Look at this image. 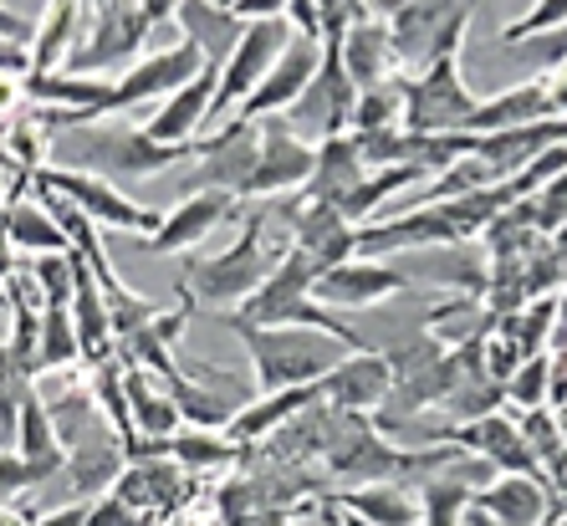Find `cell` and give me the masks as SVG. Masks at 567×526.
Instances as JSON below:
<instances>
[{"mask_svg": "<svg viewBox=\"0 0 567 526\" xmlns=\"http://www.w3.org/2000/svg\"><path fill=\"white\" fill-rule=\"evenodd\" d=\"M31 72V47L0 37V78H27Z\"/></svg>", "mask_w": 567, "mask_h": 526, "instance_id": "51", "label": "cell"}, {"mask_svg": "<svg viewBox=\"0 0 567 526\" xmlns=\"http://www.w3.org/2000/svg\"><path fill=\"white\" fill-rule=\"evenodd\" d=\"M174 21L185 27V41L205 62H225L230 47L240 41V31H246V21H240L230 6H215V0H179Z\"/></svg>", "mask_w": 567, "mask_h": 526, "instance_id": "29", "label": "cell"}, {"mask_svg": "<svg viewBox=\"0 0 567 526\" xmlns=\"http://www.w3.org/2000/svg\"><path fill=\"white\" fill-rule=\"evenodd\" d=\"M261 123V158H256V174L246 179L240 199H277V195H297V189L312 179L317 164V144L297 138L287 128V118H256Z\"/></svg>", "mask_w": 567, "mask_h": 526, "instance_id": "12", "label": "cell"}, {"mask_svg": "<svg viewBox=\"0 0 567 526\" xmlns=\"http://www.w3.org/2000/svg\"><path fill=\"white\" fill-rule=\"evenodd\" d=\"M37 394V379H31L21 363L11 358V348L0 342V445H16V424H21V404Z\"/></svg>", "mask_w": 567, "mask_h": 526, "instance_id": "41", "label": "cell"}, {"mask_svg": "<svg viewBox=\"0 0 567 526\" xmlns=\"http://www.w3.org/2000/svg\"><path fill=\"white\" fill-rule=\"evenodd\" d=\"M113 496H123V506H133L138 516L169 512L179 501H189V471L174 455H148V461H128L118 475Z\"/></svg>", "mask_w": 567, "mask_h": 526, "instance_id": "21", "label": "cell"}, {"mask_svg": "<svg viewBox=\"0 0 567 526\" xmlns=\"http://www.w3.org/2000/svg\"><path fill=\"white\" fill-rule=\"evenodd\" d=\"M123 389H128L133 434H144V440H169V434H179L185 420H179V409H174L164 379H154L148 369H128V363H123Z\"/></svg>", "mask_w": 567, "mask_h": 526, "instance_id": "30", "label": "cell"}, {"mask_svg": "<svg viewBox=\"0 0 567 526\" xmlns=\"http://www.w3.org/2000/svg\"><path fill=\"white\" fill-rule=\"evenodd\" d=\"M0 230H6L11 250H27V256H47V250H72V240L62 236V225L52 220V210L41 205L37 189H31L27 199H11V205H0Z\"/></svg>", "mask_w": 567, "mask_h": 526, "instance_id": "32", "label": "cell"}, {"mask_svg": "<svg viewBox=\"0 0 567 526\" xmlns=\"http://www.w3.org/2000/svg\"><path fill=\"white\" fill-rule=\"evenodd\" d=\"M553 27H567V0H537L527 16H516L512 27L502 31V47L527 41V37H537V31H553Z\"/></svg>", "mask_w": 567, "mask_h": 526, "instance_id": "46", "label": "cell"}, {"mask_svg": "<svg viewBox=\"0 0 567 526\" xmlns=\"http://www.w3.org/2000/svg\"><path fill=\"white\" fill-rule=\"evenodd\" d=\"M16 455L37 471V481L47 486V481H56V471L66 465V445L56 440L52 430V414H47V399L31 394L27 404H21V424H16Z\"/></svg>", "mask_w": 567, "mask_h": 526, "instance_id": "31", "label": "cell"}, {"mask_svg": "<svg viewBox=\"0 0 567 526\" xmlns=\"http://www.w3.org/2000/svg\"><path fill=\"white\" fill-rule=\"evenodd\" d=\"M87 526H144V516L133 512V506H123V496H97L87 501Z\"/></svg>", "mask_w": 567, "mask_h": 526, "instance_id": "49", "label": "cell"}, {"mask_svg": "<svg viewBox=\"0 0 567 526\" xmlns=\"http://www.w3.org/2000/svg\"><path fill=\"white\" fill-rule=\"evenodd\" d=\"M103 297H107V317H113V338H118V342L133 338L138 328H148V322L164 312V302H154V297H133L123 281H118V287H107Z\"/></svg>", "mask_w": 567, "mask_h": 526, "instance_id": "43", "label": "cell"}, {"mask_svg": "<svg viewBox=\"0 0 567 526\" xmlns=\"http://www.w3.org/2000/svg\"><path fill=\"white\" fill-rule=\"evenodd\" d=\"M31 97H27V78H0V128L16 118V113H27Z\"/></svg>", "mask_w": 567, "mask_h": 526, "instance_id": "50", "label": "cell"}, {"mask_svg": "<svg viewBox=\"0 0 567 526\" xmlns=\"http://www.w3.org/2000/svg\"><path fill=\"white\" fill-rule=\"evenodd\" d=\"M465 6H475V0H465Z\"/></svg>", "mask_w": 567, "mask_h": 526, "instance_id": "60", "label": "cell"}, {"mask_svg": "<svg viewBox=\"0 0 567 526\" xmlns=\"http://www.w3.org/2000/svg\"><path fill=\"white\" fill-rule=\"evenodd\" d=\"M394 389V363L379 348H358V353H343L338 369L322 379V399L332 409H348V414H369V409H383Z\"/></svg>", "mask_w": 567, "mask_h": 526, "instance_id": "18", "label": "cell"}, {"mask_svg": "<svg viewBox=\"0 0 567 526\" xmlns=\"http://www.w3.org/2000/svg\"><path fill=\"white\" fill-rule=\"evenodd\" d=\"M404 277H420V281H435V287H461L465 297H486V277L491 266L486 256L461 240V246H424L410 266H404Z\"/></svg>", "mask_w": 567, "mask_h": 526, "instance_id": "25", "label": "cell"}, {"mask_svg": "<svg viewBox=\"0 0 567 526\" xmlns=\"http://www.w3.org/2000/svg\"><path fill=\"white\" fill-rule=\"evenodd\" d=\"M553 118V97H547V82H516L502 87L496 97H481L475 113L465 118V133H502V128H522V123Z\"/></svg>", "mask_w": 567, "mask_h": 526, "instance_id": "28", "label": "cell"}, {"mask_svg": "<svg viewBox=\"0 0 567 526\" xmlns=\"http://www.w3.org/2000/svg\"><path fill=\"white\" fill-rule=\"evenodd\" d=\"M225 328L236 332L251 353V379L261 394L271 389H291V383H322L338 358L348 353L338 338L317 328H261V322H240V317L225 312Z\"/></svg>", "mask_w": 567, "mask_h": 526, "instance_id": "3", "label": "cell"}, {"mask_svg": "<svg viewBox=\"0 0 567 526\" xmlns=\"http://www.w3.org/2000/svg\"><path fill=\"white\" fill-rule=\"evenodd\" d=\"M31 281H37L41 302L47 307H66L72 302V250H47V256H31Z\"/></svg>", "mask_w": 567, "mask_h": 526, "instance_id": "44", "label": "cell"}, {"mask_svg": "<svg viewBox=\"0 0 567 526\" xmlns=\"http://www.w3.org/2000/svg\"><path fill=\"white\" fill-rule=\"evenodd\" d=\"M506 52H512L516 62H532V66H563V62H567V27L537 31V37H532V47H522V41H512Z\"/></svg>", "mask_w": 567, "mask_h": 526, "instance_id": "47", "label": "cell"}, {"mask_svg": "<svg viewBox=\"0 0 567 526\" xmlns=\"http://www.w3.org/2000/svg\"><path fill=\"white\" fill-rule=\"evenodd\" d=\"M199 144H158L148 128H128V123H72V128L52 133V158L56 169H82L97 179H148V174L169 169V164H189Z\"/></svg>", "mask_w": 567, "mask_h": 526, "instance_id": "1", "label": "cell"}, {"mask_svg": "<svg viewBox=\"0 0 567 526\" xmlns=\"http://www.w3.org/2000/svg\"><path fill=\"white\" fill-rule=\"evenodd\" d=\"M16 250H11V240H6V230H0V287H6V277L16 271V261H11Z\"/></svg>", "mask_w": 567, "mask_h": 526, "instance_id": "55", "label": "cell"}, {"mask_svg": "<svg viewBox=\"0 0 567 526\" xmlns=\"http://www.w3.org/2000/svg\"><path fill=\"white\" fill-rule=\"evenodd\" d=\"M189 379H199L210 394H220V399H230L236 409H246L251 404V389H256V379H246V373H236V369H225V363H189Z\"/></svg>", "mask_w": 567, "mask_h": 526, "instance_id": "45", "label": "cell"}, {"mask_svg": "<svg viewBox=\"0 0 567 526\" xmlns=\"http://www.w3.org/2000/svg\"><path fill=\"white\" fill-rule=\"evenodd\" d=\"M332 506L363 516L373 526H420V506L410 501L404 481H369V486H348L332 496Z\"/></svg>", "mask_w": 567, "mask_h": 526, "instance_id": "33", "label": "cell"}, {"mask_svg": "<svg viewBox=\"0 0 567 526\" xmlns=\"http://www.w3.org/2000/svg\"><path fill=\"white\" fill-rule=\"evenodd\" d=\"M266 230H271V220H266V210H256L251 220H246V230H240L220 256L185 266V277L179 281L195 291L199 307H225V312H230V307H240L266 277H271V266L281 261V250L287 246H271Z\"/></svg>", "mask_w": 567, "mask_h": 526, "instance_id": "4", "label": "cell"}, {"mask_svg": "<svg viewBox=\"0 0 567 526\" xmlns=\"http://www.w3.org/2000/svg\"><path fill=\"white\" fill-rule=\"evenodd\" d=\"M471 501L475 486H465L455 475H430V481H420V526H461Z\"/></svg>", "mask_w": 567, "mask_h": 526, "instance_id": "40", "label": "cell"}, {"mask_svg": "<svg viewBox=\"0 0 567 526\" xmlns=\"http://www.w3.org/2000/svg\"><path fill=\"white\" fill-rule=\"evenodd\" d=\"M287 236H291V250H302L317 271H328V266L358 256V225L348 220L338 205L302 199V189H297V210H291Z\"/></svg>", "mask_w": 567, "mask_h": 526, "instance_id": "17", "label": "cell"}, {"mask_svg": "<svg viewBox=\"0 0 567 526\" xmlns=\"http://www.w3.org/2000/svg\"><path fill=\"white\" fill-rule=\"evenodd\" d=\"M215 6H230V11H236V0H215Z\"/></svg>", "mask_w": 567, "mask_h": 526, "instance_id": "59", "label": "cell"}, {"mask_svg": "<svg viewBox=\"0 0 567 526\" xmlns=\"http://www.w3.org/2000/svg\"><path fill=\"white\" fill-rule=\"evenodd\" d=\"M144 6V16H148V27H164V21H174V11H179V0H138Z\"/></svg>", "mask_w": 567, "mask_h": 526, "instance_id": "54", "label": "cell"}, {"mask_svg": "<svg viewBox=\"0 0 567 526\" xmlns=\"http://www.w3.org/2000/svg\"><path fill=\"white\" fill-rule=\"evenodd\" d=\"M312 287H317V266L307 261L302 250L287 246L281 250V261L271 266V277H266L240 307H230V317H240V322H261V328H317V332H328V338L343 342L348 353L369 348V338H363L353 322H343L332 307L317 302Z\"/></svg>", "mask_w": 567, "mask_h": 526, "instance_id": "2", "label": "cell"}, {"mask_svg": "<svg viewBox=\"0 0 567 526\" xmlns=\"http://www.w3.org/2000/svg\"><path fill=\"white\" fill-rule=\"evenodd\" d=\"M363 154H358V138L353 133H338V138H322L317 144V164H312V179L302 185V199H322V205H343L358 185H363Z\"/></svg>", "mask_w": 567, "mask_h": 526, "instance_id": "24", "label": "cell"}, {"mask_svg": "<svg viewBox=\"0 0 567 526\" xmlns=\"http://www.w3.org/2000/svg\"><path fill=\"white\" fill-rule=\"evenodd\" d=\"M148 37H154V27H148V16L138 0H93V31H87L82 47H72L66 72H78V78H107V72H118L123 62H133Z\"/></svg>", "mask_w": 567, "mask_h": 526, "instance_id": "7", "label": "cell"}, {"mask_svg": "<svg viewBox=\"0 0 567 526\" xmlns=\"http://www.w3.org/2000/svg\"><path fill=\"white\" fill-rule=\"evenodd\" d=\"M373 128H404V78H383L358 93L353 128L348 133H373Z\"/></svg>", "mask_w": 567, "mask_h": 526, "instance_id": "38", "label": "cell"}, {"mask_svg": "<svg viewBox=\"0 0 567 526\" xmlns=\"http://www.w3.org/2000/svg\"><path fill=\"white\" fill-rule=\"evenodd\" d=\"M435 174L420 169V164H383V169H369L363 174V185L353 189V195L338 205V210L348 215L353 225H369V220H383V210H389V199H410L420 185H430Z\"/></svg>", "mask_w": 567, "mask_h": 526, "instance_id": "27", "label": "cell"}, {"mask_svg": "<svg viewBox=\"0 0 567 526\" xmlns=\"http://www.w3.org/2000/svg\"><path fill=\"white\" fill-rule=\"evenodd\" d=\"M542 526H567V512H553V516H547V522H542Z\"/></svg>", "mask_w": 567, "mask_h": 526, "instance_id": "58", "label": "cell"}, {"mask_svg": "<svg viewBox=\"0 0 567 526\" xmlns=\"http://www.w3.org/2000/svg\"><path fill=\"white\" fill-rule=\"evenodd\" d=\"M0 526H31V516L21 506H0Z\"/></svg>", "mask_w": 567, "mask_h": 526, "instance_id": "56", "label": "cell"}, {"mask_svg": "<svg viewBox=\"0 0 567 526\" xmlns=\"http://www.w3.org/2000/svg\"><path fill=\"white\" fill-rule=\"evenodd\" d=\"M47 414H52V430L66 450L78 445V440H87V434H97V430H113V424L103 420V409H97L93 383H66L56 399H47Z\"/></svg>", "mask_w": 567, "mask_h": 526, "instance_id": "36", "label": "cell"}, {"mask_svg": "<svg viewBox=\"0 0 567 526\" xmlns=\"http://www.w3.org/2000/svg\"><path fill=\"white\" fill-rule=\"evenodd\" d=\"M31 526H87V501H66L56 512H41Z\"/></svg>", "mask_w": 567, "mask_h": 526, "instance_id": "52", "label": "cell"}, {"mask_svg": "<svg viewBox=\"0 0 567 526\" xmlns=\"http://www.w3.org/2000/svg\"><path fill=\"white\" fill-rule=\"evenodd\" d=\"M471 506H481L496 526H542L553 516V486L547 475H496L486 491H475Z\"/></svg>", "mask_w": 567, "mask_h": 526, "instance_id": "22", "label": "cell"}, {"mask_svg": "<svg viewBox=\"0 0 567 526\" xmlns=\"http://www.w3.org/2000/svg\"><path fill=\"white\" fill-rule=\"evenodd\" d=\"M553 399V353H532L516 363V373L506 379V409H547Z\"/></svg>", "mask_w": 567, "mask_h": 526, "instance_id": "42", "label": "cell"}, {"mask_svg": "<svg viewBox=\"0 0 567 526\" xmlns=\"http://www.w3.org/2000/svg\"><path fill=\"white\" fill-rule=\"evenodd\" d=\"M317 399H322V383H291V389H271V394L251 399L246 409H236V420H230V440H240V445H256V440H266V434H277L287 420H297L302 409H312Z\"/></svg>", "mask_w": 567, "mask_h": 526, "instance_id": "26", "label": "cell"}, {"mask_svg": "<svg viewBox=\"0 0 567 526\" xmlns=\"http://www.w3.org/2000/svg\"><path fill=\"white\" fill-rule=\"evenodd\" d=\"M287 41H291L287 16H261V21H246L240 41L230 47V56L220 62V82H215L210 123H225L240 103H246V97L256 93V82L271 72V62H277L281 52H287ZM205 133H210V128H205Z\"/></svg>", "mask_w": 567, "mask_h": 526, "instance_id": "6", "label": "cell"}, {"mask_svg": "<svg viewBox=\"0 0 567 526\" xmlns=\"http://www.w3.org/2000/svg\"><path fill=\"white\" fill-rule=\"evenodd\" d=\"M256 158H261V123L225 118L220 133H205V138H199V154L189 158L195 169H189V179H185V195L189 189H225V195L240 199L246 179L256 174Z\"/></svg>", "mask_w": 567, "mask_h": 526, "instance_id": "11", "label": "cell"}, {"mask_svg": "<svg viewBox=\"0 0 567 526\" xmlns=\"http://www.w3.org/2000/svg\"><path fill=\"white\" fill-rule=\"evenodd\" d=\"M225 220H236V195H225V189H189L148 236H138V250H148V256H174V250L199 246V240L210 236V230H220Z\"/></svg>", "mask_w": 567, "mask_h": 526, "instance_id": "14", "label": "cell"}, {"mask_svg": "<svg viewBox=\"0 0 567 526\" xmlns=\"http://www.w3.org/2000/svg\"><path fill=\"white\" fill-rule=\"evenodd\" d=\"M410 287L404 266H383V261H369V256H348V261L317 271V287L312 297L332 312H353V307H379L389 297Z\"/></svg>", "mask_w": 567, "mask_h": 526, "instance_id": "13", "label": "cell"}, {"mask_svg": "<svg viewBox=\"0 0 567 526\" xmlns=\"http://www.w3.org/2000/svg\"><path fill=\"white\" fill-rule=\"evenodd\" d=\"M31 486H41L37 471H31L16 450H0V506H16L21 491H31Z\"/></svg>", "mask_w": 567, "mask_h": 526, "instance_id": "48", "label": "cell"}, {"mask_svg": "<svg viewBox=\"0 0 567 526\" xmlns=\"http://www.w3.org/2000/svg\"><path fill=\"white\" fill-rule=\"evenodd\" d=\"M332 47H338V62H343V72L353 78L358 93L373 87V82H383V78H394V66H399L389 27H383L379 16H358L353 27L332 41Z\"/></svg>", "mask_w": 567, "mask_h": 526, "instance_id": "23", "label": "cell"}, {"mask_svg": "<svg viewBox=\"0 0 567 526\" xmlns=\"http://www.w3.org/2000/svg\"><path fill=\"white\" fill-rule=\"evenodd\" d=\"M0 37H6V41H21V47H27V41L37 37V27H31L27 16H16L11 6H0Z\"/></svg>", "mask_w": 567, "mask_h": 526, "instance_id": "53", "label": "cell"}, {"mask_svg": "<svg viewBox=\"0 0 567 526\" xmlns=\"http://www.w3.org/2000/svg\"><path fill=\"white\" fill-rule=\"evenodd\" d=\"M481 97L461 78V52L435 56L420 82H404V133H465Z\"/></svg>", "mask_w": 567, "mask_h": 526, "instance_id": "8", "label": "cell"}, {"mask_svg": "<svg viewBox=\"0 0 567 526\" xmlns=\"http://www.w3.org/2000/svg\"><path fill=\"white\" fill-rule=\"evenodd\" d=\"M199 66H205V56H199L189 41L158 47V52H148L144 62H133L128 72L113 82V93H107V113H123V107H138V103H148V97L179 93L189 78H199Z\"/></svg>", "mask_w": 567, "mask_h": 526, "instance_id": "15", "label": "cell"}, {"mask_svg": "<svg viewBox=\"0 0 567 526\" xmlns=\"http://www.w3.org/2000/svg\"><path fill=\"white\" fill-rule=\"evenodd\" d=\"M353 103H358V87L353 78L343 72L338 62V47L328 41V52H322V66H317V78L302 87V97L281 113L287 128L307 144H322V138H338V133L353 128Z\"/></svg>", "mask_w": 567, "mask_h": 526, "instance_id": "9", "label": "cell"}, {"mask_svg": "<svg viewBox=\"0 0 567 526\" xmlns=\"http://www.w3.org/2000/svg\"><path fill=\"white\" fill-rule=\"evenodd\" d=\"M78 6L82 0H52V16L37 27L31 72H62V62L72 56V37H78Z\"/></svg>", "mask_w": 567, "mask_h": 526, "instance_id": "37", "label": "cell"}, {"mask_svg": "<svg viewBox=\"0 0 567 526\" xmlns=\"http://www.w3.org/2000/svg\"><path fill=\"white\" fill-rule=\"evenodd\" d=\"M215 82H220V62H205L199 78H189L179 93L158 97V113L144 123L148 138H158V144H199V133L210 128Z\"/></svg>", "mask_w": 567, "mask_h": 526, "instance_id": "19", "label": "cell"}, {"mask_svg": "<svg viewBox=\"0 0 567 526\" xmlns=\"http://www.w3.org/2000/svg\"><path fill=\"white\" fill-rule=\"evenodd\" d=\"M317 66H322V41L291 37L287 52L271 62V72L256 82V93L236 107V118L240 123H256V118H277V113H287V107L302 97L307 82L317 78Z\"/></svg>", "mask_w": 567, "mask_h": 526, "instance_id": "16", "label": "cell"}, {"mask_svg": "<svg viewBox=\"0 0 567 526\" xmlns=\"http://www.w3.org/2000/svg\"><path fill=\"white\" fill-rule=\"evenodd\" d=\"M82 363V342L72 328V312L66 307H47L41 312V342H37V373H56Z\"/></svg>", "mask_w": 567, "mask_h": 526, "instance_id": "39", "label": "cell"}, {"mask_svg": "<svg viewBox=\"0 0 567 526\" xmlns=\"http://www.w3.org/2000/svg\"><path fill=\"white\" fill-rule=\"evenodd\" d=\"M332 501V496H328ZM338 512H343V506H338ZM343 526H373V522H363V516H353V512H343Z\"/></svg>", "mask_w": 567, "mask_h": 526, "instance_id": "57", "label": "cell"}, {"mask_svg": "<svg viewBox=\"0 0 567 526\" xmlns=\"http://www.w3.org/2000/svg\"><path fill=\"white\" fill-rule=\"evenodd\" d=\"M164 389H169L174 409H179V420H185L189 430H230V420H236V404L210 394V389L199 379H189L185 369L164 373Z\"/></svg>", "mask_w": 567, "mask_h": 526, "instance_id": "34", "label": "cell"}, {"mask_svg": "<svg viewBox=\"0 0 567 526\" xmlns=\"http://www.w3.org/2000/svg\"><path fill=\"white\" fill-rule=\"evenodd\" d=\"M169 455L185 465L189 475H205V471H236L240 465V440H230L225 430H179L169 434Z\"/></svg>", "mask_w": 567, "mask_h": 526, "instance_id": "35", "label": "cell"}, {"mask_svg": "<svg viewBox=\"0 0 567 526\" xmlns=\"http://www.w3.org/2000/svg\"><path fill=\"white\" fill-rule=\"evenodd\" d=\"M471 11L475 6H465V0H383L379 21L389 27V41H394L399 62L430 66L435 56L461 52Z\"/></svg>", "mask_w": 567, "mask_h": 526, "instance_id": "5", "label": "cell"}, {"mask_svg": "<svg viewBox=\"0 0 567 526\" xmlns=\"http://www.w3.org/2000/svg\"><path fill=\"white\" fill-rule=\"evenodd\" d=\"M37 185L56 189L78 205L82 215L93 225H107V230H123V236H148L158 225V215L138 199H128L113 179H97V174H82V169H56V164H41L37 169Z\"/></svg>", "mask_w": 567, "mask_h": 526, "instance_id": "10", "label": "cell"}, {"mask_svg": "<svg viewBox=\"0 0 567 526\" xmlns=\"http://www.w3.org/2000/svg\"><path fill=\"white\" fill-rule=\"evenodd\" d=\"M123 465H128V455H123V434L118 430H97L87 434V440H78V445L66 450V465L56 471V481H66V491L78 501H97L107 496V491L118 486Z\"/></svg>", "mask_w": 567, "mask_h": 526, "instance_id": "20", "label": "cell"}]
</instances>
